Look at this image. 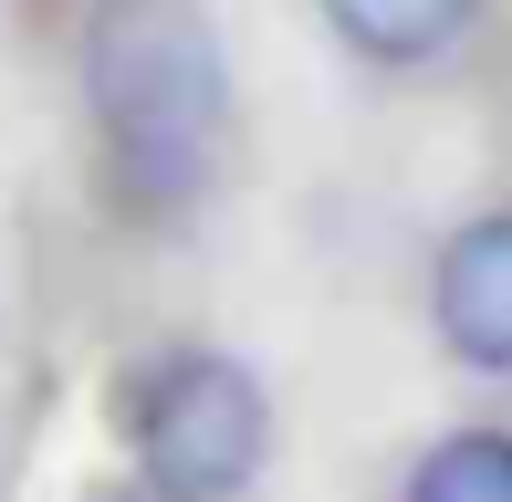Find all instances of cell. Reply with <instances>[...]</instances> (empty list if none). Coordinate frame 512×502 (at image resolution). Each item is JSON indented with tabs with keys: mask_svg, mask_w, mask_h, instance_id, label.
<instances>
[{
	"mask_svg": "<svg viewBox=\"0 0 512 502\" xmlns=\"http://www.w3.org/2000/svg\"><path fill=\"white\" fill-rule=\"evenodd\" d=\"M272 450V398L241 356L178 346L136 387V461L168 502H241Z\"/></svg>",
	"mask_w": 512,
	"mask_h": 502,
	"instance_id": "2",
	"label": "cell"
},
{
	"mask_svg": "<svg viewBox=\"0 0 512 502\" xmlns=\"http://www.w3.org/2000/svg\"><path fill=\"white\" fill-rule=\"evenodd\" d=\"M429 314H439V346H450L471 377H512V210L450 231Z\"/></svg>",
	"mask_w": 512,
	"mask_h": 502,
	"instance_id": "3",
	"label": "cell"
},
{
	"mask_svg": "<svg viewBox=\"0 0 512 502\" xmlns=\"http://www.w3.org/2000/svg\"><path fill=\"white\" fill-rule=\"evenodd\" d=\"M408 502H512V429H450L439 450H418Z\"/></svg>",
	"mask_w": 512,
	"mask_h": 502,
	"instance_id": "5",
	"label": "cell"
},
{
	"mask_svg": "<svg viewBox=\"0 0 512 502\" xmlns=\"http://www.w3.org/2000/svg\"><path fill=\"white\" fill-rule=\"evenodd\" d=\"M471 11H481V0H324L335 42L366 53V63H429V53H450V42L471 32Z\"/></svg>",
	"mask_w": 512,
	"mask_h": 502,
	"instance_id": "4",
	"label": "cell"
},
{
	"mask_svg": "<svg viewBox=\"0 0 512 502\" xmlns=\"http://www.w3.org/2000/svg\"><path fill=\"white\" fill-rule=\"evenodd\" d=\"M84 105H95L105 157L126 189H147V199L199 189L209 147H220V116H230L220 32L189 0H105L84 21Z\"/></svg>",
	"mask_w": 512,
	"mask_h": 502,
	"instance_id": "1",
	"label": "cell"
}]
</instances>
